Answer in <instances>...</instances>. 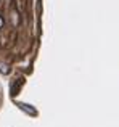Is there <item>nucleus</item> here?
<instances>
[{
  "mask_svg": "<svg viewBox=\"0 0 119 127\" xmlns=\"http://www.w3.org/2000/svg\"><path fill=\"white\" fill-rule=\"evenodd\" d=\"M18 106H19L21 109H24L26 113H29V114H32V116H35V114H37V111H35L34 108H31V105H26V103H19Z\"/></svg>",
  "mask_w": 119,
  "mask_h": 127,
  "instance_id": "f257e3e1",
  "label": "nucleus"
},
{
  "mask_svg": "<svg viewBox=\"0 0 119 127\" xmlns=\"http://www.w3.org/2000/svg\"><path fill=\"white\" fill-rule=\"evenodd\" d=\"M0 26H2V19H0Z\"/></svg>",
  "mask_w": 119,
  "mask_h": 127,
  "instance_id": "f03ea898",
  "label": "nucleus"
}]
</instances>
